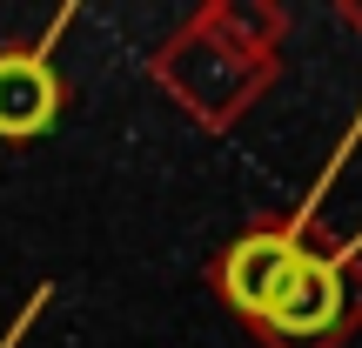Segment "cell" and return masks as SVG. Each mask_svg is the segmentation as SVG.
<instances>
[{
    "instance_id": "1",
    "label": "cell",
    "mask_w": 362,
    "mask_h": 348,
    "mask_svg": "<svg viewBox=\"0 0 362 348\" xmlns=\"http://www.w3.org/2000/svg\"><path fill=\"white\" fill-rule=\"evenodd\" d=\"M362 335V234L322 241L255 322L262 348H349Z\"/></svg>"
},
{
    "instance_id": "2",
    "label": "cell",
    "mask_w": 362,
    "mask_h": 348,
    "mask_svg": "<svg viewBox=\"0 0 362 348\" xmlns=\"http://www.w3.org/2000/svg\"><path fill=\"white\" fill-rule=\"evenodd\" d=\"M322 188L309 194V201L296 208V215H269L255 221V228H242L228 248L215 255V268H208V282H215V295L228 301L235 315H242L248 328L262 322V315L275 308V295H282L288 282H296V268L322 248Z\"/></svg>"
},
{
    "instance_id": "3",
    "label": "cell",
    "mask_w": 362,
    "mask_h": 348,
    "mask_svg": "<svg viewBox=\"0 0 362 348\" xmlns=\"http://www.w3.org/2000/svg\"><path fill=\"white\" fill-rule=\"evenodd\" d=\"M61 114V80L40 54H0V134L27 141V134L54 128Z\"/></svg>"
},
{
    "instance_id": "4",
    "label": "cell",
    "mask_w": 362,
    "mask_h": 348,
    "mask_svg": "<svg viewBox=\"0 0 362 348\" xmlns=\"http://www.w3.org/2000/svg\"><path fill=\"white\" fill-rule=\"evenodd\" d=\"M336 13H342V27H356V34H362V0H342Z\"/></svg>"
}]
</instances>
